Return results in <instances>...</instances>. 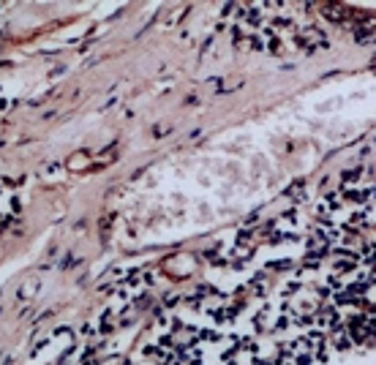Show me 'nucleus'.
Wrapping results in <instances>:
<instances>
[{
    "label": "nucleus",
    "instance_id": "1",
    "mask_svg": "<svg viewBox=\"0 0 376 365\" xmlns=\"http://www.w3.org/2000/svg\"><path fill=\"white\" fill-rule=\"evenodd\" d=\"M88 153H74V156H71L69 158V169L71 172H79V166H88Z\"/></svg>",
    "mask_w": 376,
    "mask_h": 365
}]
</instances>
